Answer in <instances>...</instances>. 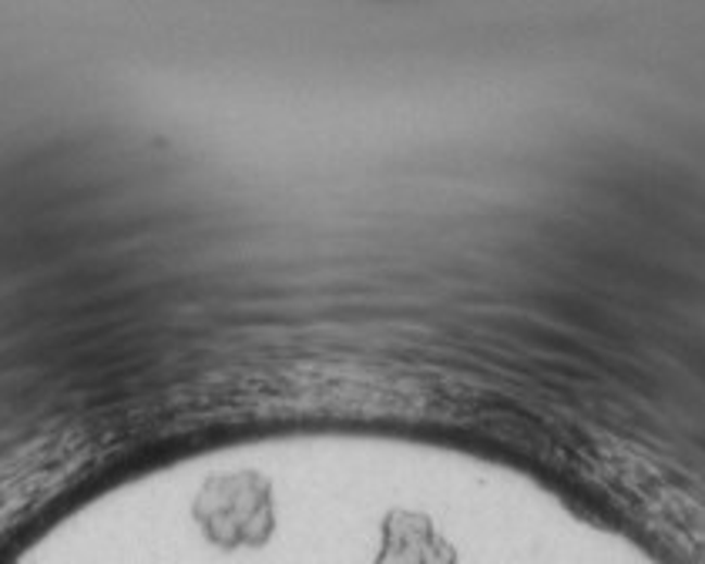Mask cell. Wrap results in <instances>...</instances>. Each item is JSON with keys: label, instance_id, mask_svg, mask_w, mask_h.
Wrapping results in <instances>:
<instances>
[{"label": "cell", "instance_id": "1", "mask_svg": "<svg viewBox=\"0 0 705 564\" xmlns=\"http://www.w3.org/2000/svg\"><path fill=\"white\" fill-rule=\"evenodd\" d=\"M259 477H229L215 480L202 494L196 514L202 517L205 535L222 544H263L273 531V507H269V487L259 484L255 491L249 487Z\"/></svg>", "mask_w": 705, "mask_h": 564}]
</instances>
